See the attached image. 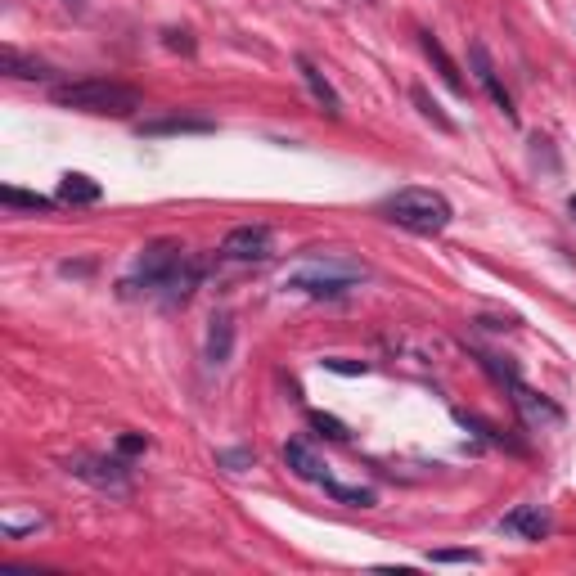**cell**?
Instances as JSON below:
<instances>
[{"mask_svg": "<svg viewBox=\"0 0 576 576\" xmlns=\"http://www.w3.org/2000/svg\"><path fill=\"white\" fill-rule=\"evenodd\" d=\"M207 275V261L203 257H189L185 243L176 239H153L140 248L131 275L117 284L122 297H158L162 306H176L203 284Z\"/></svg>", "mask_w": 576, "mask_h": 576, "instance_id": "obj_1", "label": "cell"}, {"mask_svg": "<svg viewBox=\"0 0 576 576\" xmlns=\"http://www.w3.org/2000/svg\"><path fill=\"white\" fill-rule=\"evenodd\" d=\"M50 99L59 108L72 113H95V117H131L140 108V90L126 86L113 77H81V81H63L50 90Z\"/></svg>", "mask_w": 576, "mask_h": 576, "instance_id": "obj_2", "label": "cell"}, {"mask_svg": "<svg viewBox=\"0 0 576 576\" xmlns=\"http://www.w3.org/2000/svg\"><path fill=\"white\" fill-rule=\"evenodd\" d=\"M383 347H387V356H392V365H401L405 374H414V378H441L455 365V360H450L455 347H450L437 329H419V324L392 329L383 338Z\"/></svg>", "mask_w": 576, "mask_h": 576, "instance_id": "obj_3", "label": "cell"}, {"mask_svg": "<svg viewBox=\"0 0 576 576\" xmlns=\"http://www.w3.org/2000/svg\"><path fill=\"white\" fill-rule=\"evenodd\" d=\"M365 275H369L365 261H351V257H306V261H297V266L284 270L279 288H288V293H302V297H338V293H347L351 284H360Z\"/></svg>", "mask_w": 576, "mask_h": 576, "instance_id": "obj_4", "label": "cell"}, {"mask_svg": "<svg viewBox=\"0 0 576 576\" xmlns=\"http://www.w3.org/2000/svg\"><path fill=\"white\" fill-rule=\"evenodd\" d=\"M383 216H387L392 225H401V230L432 239V234H441V230L450 225L455 207H450V198L437 194V189L405 185V189H396L392 198H383Z\"/></svg>", "mask_w": 576, "mask_h": 576, "instance_id": "obj_5", "label": "cell"}, {"mask_svg": "<svg viewBox=\"0 0 576 576\" xmlns=\"http://www.w3.org/2000/svg\"><path fill=\"white\" fill-rule=\"evenodd\" d=\"M68 473L81 477V482H90L95 491L122 495L126 486H131V468H126L122 455H90V450H77V455L68 459Z\"/></svg>", "mask_w": 576, "mask_h": 576, "instance_id": "obj_6", "label": "cell"}, {"mask_svg": "<svg viewBox=\"0 0 576 576\" xmlns=\"http://www.w3.org/2000/svg\"><path fill=\"white\" fill-rule=\"evenodd\" d=\"M275 252V234L270 225H234L221 239V257L225 261H266Z\"/></svg>", "mask_w": 576, "mask_h": 576, "instance_id": "obj_7", "label": "cell"}, {"mask_svg": "<svg viewBox=\"0 0 576 576\" xmlns=\"http://www.w3.org/2000/svg\"><path fill=\"white\" fill-rule=\"evenodd\" d=\"M468 63H473V77L482 81V90H486V95H491V104L500 108V113L509 117V122H518V108H513V95H509V90H504L500 72H495V59H491V54H486V45H482V41H473V45H468Z\"/></svg>", "mask_w": 576, "mask_h": 576, "instance_id": "obj_8", "label": "cell"}, {"mask_svg": "<svg viewBox=\"0 0 576 576\" xmlns=\"http://www.w3.org/2000/svg\"><path fill=\"white\" fill-rule=\"evenodd\" d=\"M549 527H554V522H549L545 504H518V509H509L500 518L504 536H518V540H545Z\"/></svg>", "mask_w": 576, "mask_h": 576, "instance_id": "obj_9", "label": "cell"}, {"mask_svg": "<svg viewBox=\"0 0 576 576\" xmlns=\"http://www.w3.org/2000/svg\"><path fill=\"white\" fill-rule=\"evenodd\" d=\"M509 392H513V405L522 410V419H527V428H549V423H563V410H558L554 401H545V396H536L527 383H522V378L509 387Z\"/></svg>", "mask_w": 576, "mask_h": 576, "instance_id": "obj_10", "label": "cell"}, {"mask_svg": "<svg viewBox=\"0 0 576 576\" xmlns=\"http://www.w3.org/2000/svg\"><path fill=\"white\" fill-rule=\"evenodd\" d=\"M203 356H207V365H225V360L234 356V315L230 311H212Z\"/></svg>", "mask_w": 576, "mask_h": 576, "instance_id": "obj_11", "label": "cell"}, {"mask_svg": "<svg viewBox=\"0 0 576 576\" xmlns=\"http://www.w3.org/2000/svg\"><path fill=\"white\" fill-rule=\"evenodd\" d=\"M419 45H423V54H428V63L437 68V77L446 81L455 95H468V81H464V72H459V63L446 54V45H441L432 32H419Z\"/></svg>", "mask_w": 576, "mask_h": 576, "instance_id": "obj_12", "label": "cell"}, {"mask_svg": "<svg viewBox=\"0 0 576 576\" xmlns=\"http://www.w3.org/2000/svg\"><path fill=\"white\" fill-rule=\"evenodd\" d=\"M293 63H297V72H302L306 90H311V95H315V104H320V108H324V113H329V117H342V99H338V90H333V81L324 77V72L315 68V63L306 59V54H297Z\"/></svg>", "mask_w": 576, "mask_h": 576, "instance_id": "obj_13", "label": "cell"}, {"mask_svg": "<svg viewBox=\"0 0 576 576\" xmlns=\"http://www.w3.org/2000/svg\"><path fill=\"white\" fill-rule=\"evenodd\" d=\"M0 72L14 77V81H45L50 77V63H41V59H32V54L14 50V45H5V50H0Z\"/></svg>", "mask_w": 576, "mask_h": 576, "instance_id": "obj_14", "label": "cell"}, {"mask_svg": "<svg viewBox=\"0 0 576 576\" xmlns=\"http://www.w3.org/2000/svg\"><path fill=\"white\" fill-rule=\"evenodd\" d=\"M284 464L293 468L302 482H324V477H329V473H324V464H320V455H315L306 441H288V446H284Z\"/></svg>", "mask_w": 576, "mask_h": 576, "instance_id": "obj_15", "label": "cell"}, {"mask_svg": "<svg viewBox=\"0 0 576 576\" xmlns=\"http://www.w3.org/2000/svg\"><path fill=\"white\" fill-rule=\"evenodd\" d=\"M216 122L207 117H158V122H140V135H207Z\"/></svg>", "mask_w": 576, "mask_h": 576, "instance_id": "obj_16", "label": "cell"}, {"mask_svg": "<svg viewBox=\"0 0 576 576\" xmlns=\"http://www.w3.org/2000/svg\"><path fill=\"white\" fill-rule=\"evenodd\" d=\"M99 180L81 176V171H68V176L59 180V203H72V207H86V203H99Z\"/></svg>", "mask_w": 576, "mask_h": 576, "instance_id": "obj_17", "label": "cell"}, {"mask_svg": "<svg viewBox=\"0 0 576 576\" xmlns=\"http://www.w3.org/2000/svg\"><path fill=\"white\" fill-rule=\"evenodd\" d=\"M410 99H414V108H419V113H423V117H428V122H432V126H437V131L455 135V122H450V117H446V113H441V104H437V99H432V95H428V90H423V86H414V90H410Z\"/></svg>", "mask_w": 576, "mask_h": 576, "instance_id": "obj_18", "label": "cell"}, {"mask_svg": "<svg viewBox=\"0 0 576 576\" xmlns=\"http://www.w3.org/2000/svg\"><path fill=\"white\" fill-rule=\"evenodd\" d=\"M324 495H333V500H342V504H356V509H369L374 504V491L369 486H342V482H333V477H324Z\"/></svg>", "mask_w": 576, "mask_h": 576, "instance_id": "obj_19", "label": "cell"}, {"mask_svg": "<svg viewBox=\"0 0 576 576\" xmlns=\"http://www.w3.org/2000/svg\"><path fill=\"white\" fill-rule=\"evenodd\" d=\"M36 527H45V513H5V518H0V536L5 540H23L27 531H36Z\"/></svg>", "mask_w": 576, "mask_h": 576, "instance_id": "obj_20", "label": "cell"}, {"mask_svg": "<svg viewBox=\"0 0 576 576\" xmlns=\"http://www.w3.org/2000/svg\"><path fill=\"white\" fill-rule=\"evenodd\" d=\"M0 203H5V207H23V212H50L54 198H45V194H27V189L5 185V189H0Z\"/></svg>", "mask_w": 576, "mask_h": 576, "instance_id": "obj_21", "label": "cell"}, {"mask_svg": "<svg viewBox=\"0 0 576 576\" xmlns=\"http://www.w3.org/2000/svg\"><path fill=\"white\" fill-rule=\"evenodd\" d=\"M216 464L230 468V473H243V468L257 464V455H252L248 446H234V450H216Z\"/></svg>", "mask_w": 576, "mask_h": 576, "instance_id": "obj_22", "label": "cell"}, {"mask_svg": "<svg viewBox=\"0 0 576 576\" xmlns=\"http://www.w3.org/2000/svg\"><path fill=\"white\" fill-rule=\"evenodd\" d=\"M311 428L320 432V437H329V441H347V437H351V432H347V423H342V419H333V414H320V410L311 414Z\"/></svg>", "mask_w": 576, "mask_h": 576, "instance_id": "obj_23", "label": "cell"}, {"mask_svg": "<svg viewBox=\"0 0 576 576\" xmlns=\"http://www.w3.org/2000/svg\"><path fill=\"white\" fill-rule=\"evenodd\" d=\"M162 41H167V50H185V54H194V36H189L185 27H167V32H162Z\"/></svg>", "mask_w": 576, "mask_h": 576, "instance_id": "obj_24", "label": "cell"}, {"mask_svg": "<svg viewBox=\"0 0 576 576\" xmlns=\"http://www.w3.org/2000/svg\"><path fill=\"white\" fill-rule=\"evenodd\" d=\"M140 450H149V437H140V432H122L117 437V455H140Z\"/></svg>", "mask_w": 576, "mask_h": 576, "instance_id": "obj_25", "label": "cell"}, {"mask_svg": "<svg viewBox=\"0 0 576 576\" xmlns=\"http://www.w3.org/2000/svg\"><path fill=\"white\" fill-rule=\"evenodd\" d=\"M324 369H333V374H365V360H347V356H329L324 360Z\"/></svg>", "mask_w": 576, "mask_h": 576, "instance_id": "obj_26", "label": "cell"}, {"mask_svg": "<svg viewBox=\"0 0 576 576\" xmlns=\"http://www.w3.org/2000/svg\"><path fill=\"white\" fill-rule=\"evenodd\" d=\"M432 563H477V549H437Z\"/></svg>", "mask_w": 576, "mask_h": 576, "instance_id": "obj_27", "label": "cell"}, {"mask_svg": "<svg viewBox=\"0 0 576 576\" xmlns=\"http://www.w3.org/2000/svg\"><path fill=\"white\" fill-rule=\"evenodd\" d=\"M567 207H572V216H576V194H572V203H567Z\"/></svg>", "mask_w": 576, "mask_h": 576, "instance_id": "obj_28", "label": "cell"}, {"mask_svg": "<svg viewBox=\"0 0 576 576\" xmlns=\"http://www.w3.org/2000/svg\"><path fill=\"white\" fill-rule=\"evenodd\" d=\"M68 5H77V0H68Z\"/></svg>", "mask_w": 576, "mask_h": 576, "instance_id": "obj_29", "label": "cell"}]
</instances>
